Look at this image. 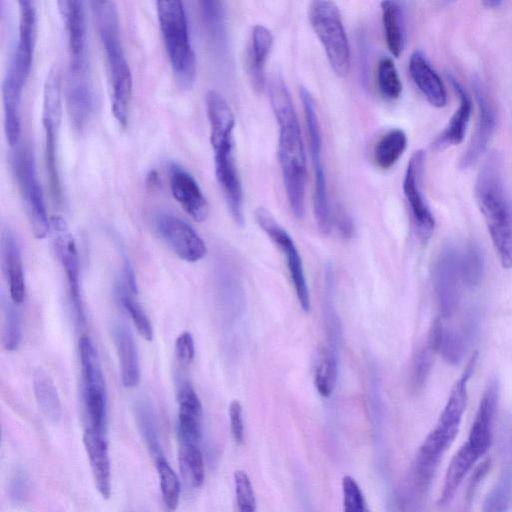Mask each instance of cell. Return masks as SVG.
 <instances>
[{
  "label": "cell",
  "instance_id": "22",
  "mask_svg": "<svg viewBox=\"0 0 512 512\" xmlns=\"http://www.w3.org/2000/svg\"><path fill=\"white\" fill-rule=\"evenodd\" d=\"M177 432L180 443L197 444L202 433V405L193 386L181 381L177 387Z\"/></svg>",
  "mask_w": 512,
  "mask_h": 512
},
{
  "label": "cell",
  "instance_id": "6",
  "mask_svg": "<svg viewBox=\"0 0 512 512\" xmlns=\"http://www.w3.org/2000/svg\"><path fill=\"white\" fill-rule=\"evenodd\" d=\"M156 10L173 73L182 87H191L196 78L197 62L183 3L178 0L157 1Z\"/></svg>",
  "mask_w": 512,
  "mask_h": 512
},
{
  "label": "cell",
  "instance_id": "18",
  "mask_svg": "<svg viewBox=\"0 0 512 512\" xmlns=\"http://www.w3.org/2000/svg\"><path fill=\"white\" fill-rule=\"evenodd\" d=\"M472 87L478 106V118L471 142L460 160V167L468 169L485 153L495 131L496 112L486 88L478 76L472 78Z\"/></svg>",
  "mask_w": 512,
  "mask_h": 512
},
{
  "label": "cell",
  "instance_id": "33",
  "mask_svg": "<svg viewBox=\"0 0 512 512\" xmlns=\"http://www.w3.org/2000/svg\"><path fill=\"white\" fill-rule=\"evenodd\" d=\"M473 318L459 328L443 327L438 353L452 365L458 364L465 353L473 330Z\"/></svg>",
  "mask_w": 512,
  "mask_h": 512
},
{
  "label": "cell",
  "instance_id": "4",
  "mask_svg": "<svg viewBox=\"0 0 512 512\" xmlns=\"http://www.w3.org/2000/svg\"><path fill=\"white\" fill-rule=\"evenodd\" d=\"M90 5L106 59L111 84L112 113L117 122L126 127L133 79L121 41L117 6L112 1H92Z\"/></svg>",
  "mask_w": 512,
  "mask_h": 512
},
{
  "label": "cell",
  "instance_id": "24",
  "mask_svg": "<svg viewBox=\"0 0 512 512\" xmlns=\"http://www.w3.org/2000/svg\"><path fill=\"white\" fill-rule=\"evenodd\" d=\"M66 99L73 126L78 130L84 128L95 107V93L90 75L68 76Z\"/></svg>",
  "mask_w": 512,
  "mask_h": 512
},
{
  "label": "cell",
  "instance_id": "51",
  "mask_svg": "<svg viewBox=\"0 0 512 512\" xmlns=\"http://www.w3.org/2000/svg\"><path fill=\"white\" fill-rule=\"evenodd\" d=\"M338 226H339V229H341L342 233L345 236L351 235V233L353 231V223L347 214L341 213L338 216Z\"/></svg>",
  "mask_w": 512,
  "mask_h": 512
},
{
  "label": "cell",
  "instance_id": "48",
  "mask_svg": "<svg viewBox=\"0 0 512 512\" xmlns=\"http://www.w3.org/2000/svg\"><path fill=\"white\" fill-rule=\"evenodd\" d=\"M175 355L177 362L183 366L188 367L195 355V346L192 335L188 332H182L175 342Z\"/></svg>",
  "mask_w": 512,
  "mask_h": 512
},
{
  "label": "cell",
  "instance_id": "38",
  "mask_svg": "<svg viewBox=\"0 0 512 512\" xmlns=\"http://www.w3.org/2000/svg\"><path fill=\"white\" fill-rule=\"evenodd\" d=\"M512 502V460L506 464L495 486L487 494L483 512H508Z\"/></svg>",
  "mask_w": 512,
  "mask_h": 512
},
{
  "label": "cell",
  "instance_id": "16",
  "mask_svg": "<svg viewBox=\"0 0 512 512\" xmlns=\"http://www.w3.org/2000/svg\"><path fill=\"white\" fill-rule=\"evenodd\" d=\"M153 223L158 235L180 259L193 263L205 257V242L182 219L172 214L158 213L154 216Z\"/></svg>",
  "mask_w": 512,
  "mask_h": 512
},
{
  "label": "cell",
  "instance_id": "8",
  "mask_svg": "<svg viewBox=\"0 0 512 512\" xmlns=\"http://www.w3.org/2000/svg\"><path fill=\"white\" fill-rule=\"evenodd\" d=\"M12 168L32 233L35 238L43 239L50 231V220L38 177L35 155L29 146L17 150L12 160Z\"/></svg>",
  "mask_w": 512,
  "mask_h": 512
},
{
  "label": "cell",
  "instance_id": "29",
  "mask_svg": "<svg viewBox=\"0 0 512 512\" xmlns=\"http://www.w3.org/2000/svg\"><path fill=\"white\" fill-rule=\"evenodd\" d=\"M273 35L263 25H255L252 29L249 52V75L255 90L265 89V65L273 47Z\"/></svg>",
  "mask_w": 512,
  "mask_h": 512
},
{
  "label": "cell",
  "instance_id": "21",
  "mask_svg": "<svg viewBox=\"0 0 512 512\" xmlns=\"http://www.w3.org/2000/svg\"><path fill=\"white\" fill-rule=\"evenodd\" d=\"M169 187L174 199L194 220L201 222L208 215V202L195 178L177 163L168 165Z\"/></svg>",
  "mask_w": 512,
  "mask_h": 512
},
{
  "label": "cell",
  "instance_id": "10",
  "mask_svg": "<svg viewBox=\"0 0 512 512\" xmlns=\"http://www.w3.org/2000/svg\"><path fill=\"white\" fill-rule=\"evenodd\" d=\"M62 96L59 72L49 70L43 86L42 125L45 135V167L51 193L60 201L62 185L57 161V143L62 114Z\"/></svg>",
  "mask_w": 512,
  "mask_h": 512
},
{
  "label": "cell",
  "instance_id": "15",
  "mask_svg": "<svg viewBox=\"0 0 512 512\" xmlns=\"http://www.w3.org/2000/svg\"><path fill=\"white\" fill-rule=\"evenodd\" d=\"M67 34L68 76L90 75L87 63V30L84 3L77 0L57 2Z\"/></svg>",
  "mask_w": 512,
  "mask_h": 512
},
{
  "label": "cell",
  "instance_id": "27",
  "mask_svg": "<svg viewBox=\"0 0 512 512\" xmlns=\"http://www.w3.org/2000/svg\"><path fill=\"white\" fill-rule=\"evenodd\" d=\"M113 338L119 358L121 381L127 388L136 387L140 383L141 370L134 337L125 324L116 323L113 327Z\"/></svg>",
  "mask_w": 512,
  "mask_h": 512
},
{
  "label": "cell",
  "instance_id": "37",
  "mask_svg": "<svg viewBox=\"0 0 512 512\" xmlns=\"http://www.w3.org/2000/svg\"><path fill=\"white\" fill-rule=\"evenodd\" d=\"M178 460L182 476L186 481L195 488L201 487L205 479V465L197 444L181 443Z\"/></svg>",
  "mask_w": 512,
  "mask_h": 512
},
{
  "label": "cell",
  "instance_id": "20",
  "mask_svg": "<svg viewBox=\"0 0 512 512\" xmlns=\"http://www.w3.org/2000/svg\"><path fill=\"white\" fill-rule=\"evenodd\" d=\"M498 399L499 385L496 380H492L482 395L468 438L464 443L479 459L488 452L492 444Z\"/></svg>",
  "mask_w": 512,
  "mask_h": 512
},
{
  "label": "cell",
  "instance_id": "28",
  "mask_svg": "<svg viewBox=\"0 0 512 512\" xmlns=\"http://www.w3.org/2000/svg\"><path fill=\"white\" fill-rule=\"evenodd\" d=\"M2 257L11 301L15 305L21 304L26 292L23 262L19 243L10 229H6L2 235Z\"/></svg>",
  "mask_w": 512,
  "mask_h": 512
},
{
  "label": "cell",
  "instance_id": "41",
  "mask_svg": "<svg viewBox=\"0 0 512 512\" xmlns=\"http://www.w3.org/2000/svg\"><path fill=\"white\" fill-rule=\"evenodd\" d=\"M459 258L464 286H478L484 274V258L479 247L469 244L461 254L459 253Z\"/></svg>",
  "mask_w": 512,
  "mask_h": 512
},
{
  "label": "cell",
  "instance_id": "9",
  "mask_svg": "<svg viewBox=\"0 0 512 512\" xmlns=\"http://www.w3.org/2000/svg\"><path fill=\"white\" fill-rule=\"evenodd\" d=\"M309 137L311 163L314 172V214L318 229L328 234L332 226L325 169L322 160V138L315 101L305 87L299 89Z\"/></svg>",
  "mask_w": 512,
  "mask_h": 512
},
{
  "label": "cell",
  "instance_id": "1",
  "mask_svg": "<svg viewBox=\"0 0 512 512\" xmlns=\"http://www.w3.org/2000/svg\"><path fill=\"white\" fill-rule=\"evenodd\" d=\"M269 99L278 129V158L289 207L301 219L305 213L307 180L305 149L289 90L279 73L269 83Z\"/></svg>",
  "mask_w": 512,
  "mask_h": 512
},
{
  "label": "cell",
  "instance_id": "31",
  "mask_svg": "<svg viewBox=\"0 0 512 512\" xmlns=\"http://www.w3.org/2000/svg\"><path fill=\"white\" fill-rule=\"evenodd\" d=\"M33 389L37 404L44 416L58 422L62 416V405L53 379L43 368L33 374Z\"/></svg>",
  "mask_w": 512,
  "mask_h": 512
},
{
  "label": "cell",
  "instance_id": "49",
  "mask_svg": "<svg viewBox=\"0 0 512 512\" xmlns=\"http://www.w3.org/2000/svg\"><path fill=\"white\" fill-rule=\"evenodd\" d=\"M242 406L238 400H233L229 405L230 429L234 441L241 444L244 439V423Z\"/></svg>",
  "mask_w": 512,
  "mask_h": 512
},
{
  "label": "cell",
  "instance_id": "14",
  "mask_svg": "<svg viewBox=\"0 0 512 512\" xmlns=\"http://www.w3.org/2000/svg\"><path fill=\"white\" fill-rule=\"evenodd\" d=\"M424 166V151H415L410 157L406 168L403 179V192L410 207L416 234L420 241L425 243L433 234L435 220L422 192Z\"/></svg>",
  "mask_w": 512,
  "mask_h": 512
},
{
  "label": "cell",
  "instance_id": "19",
  "mask_svg": "<svg viewBox=\"0 0 512 512\" xmlns=\"http://www.w3.org/2000/svg\"><path fill=\"white\" fill-rule=\"evenodd\" d=\"M83 406L85 430L105 433L107 420V397L101 364L90 361L82 365Z\"/></svg>",
  "mask_w": 512,
  "mask_h": 512
},
{
  "label": "cell",
  "instance_id": "46",
  "mask_svg": "<svg viewBox=\"0 0 512 512\" xmlns=\"http://www.w3.org/2000/svg\"><path fill=\"white\" fill-rule=\"evenodd\" d=\"M435 353L427 344L416 352L411 369V385L413 389H420L426 382L432 368Z\"/></svg>",
  "mask_w": 512,
  "mask_h": 512
},
{
  "label": "cell",
  "instance_id": "11",
  "mask_svg": "<svg viewBox=\"0 0 512 512\" xmlns=\"http://www.w3.org/2000/svg\"><path fill=\"white\" fill-rule=\"evenodd\" d=\"M19 6L18 38L5 72L2 87L21 93L30 74L37 35L35 3L21 0Z\"/></svg>",
  "mask_w": 512,
  "mask_h": 512
},
{
  "label": "cell",
  "instance_id": "26",
  "mask_svg": "<svg viewBox=\"0 0 512 512\" xmlns=\"http://www.w3.org/2000/svg\"><path fill=\"white\" fill-rule=\"evenodd\" d=\"M408 68L413 82L426 100L436 108L444 107L447 102L445 86L421 51L410 55Z\"/></svg>",
  "mask_w": 512,
  "mask_h": 512
},
{
  "label": "cell",
  "instance_id": "32",
  "mask_svg": "<svg viewBox=\"0 0 512 512\" xmlns=\"http://www.w3.org/2000/svg\"><path fill=\"white\" fill-rule=\"evenodd\" d=\"M382 23L386 45L394 57H399L404 46L403 11L397 1L381 2Z\"/></svg>",
  "mask_w": 512,
  "mask_h": 512
},
{
  "label": "cell",
  "instance_id": "50",
  "mask_svg": "<svg viewBox=\"0 0 512 512\" xmlns=\"http://www.w3.org/2000/svg\"><path fill=\"white\" fill-rule=\"evenodd\" d=\"M28 490V478L24 471L18 470L10 481L9 493L15 503L24 500Z\"/></svg>",
  "mask_w": 512,
  "mask_h": 512
},
{
  "label": "cell",
  "instance_id": "2",
  "mask_svg": "<svg viewBox=\"0 0 512 512\" xmlns=\"http://www.w3.org/2000/svg\"><path fill=\"white\" fill-rule=\"evenodd\" d=\"M205 103L211 129L210 142L214 151L216 179L233 220L242 226L243 189L234 155V114L225 98L215 90L207 92Z\"/></svg>",
  "mask_w": 512,
  "mask_h": 512
},
{
  "label": "cell",
  "instance_id": "47",
  "mask_svg": "<svg viewBox=\"0 0 512 512\" xmlns=\"http://www.w3.org/2000/svg\"><path fill=\"white\" fill-rule=\"evenodd\" d=\"M342 495L343 512H369L358 483L349 475L342 479Z\"/></svg>",
  "mask_w": 512,
  "mask_h": 512
},
{
  "label": "cell",
  "instance_id": "52",
  "mask_svg": "<svg viewBox=\"0 0 512 512\" xmlns=\"http://www.w3.org/2000/svg\"><path fill=\"white\" fill-rule=\"evenodd\" d=\"M483 4L488 8L497 7L501 4L500 1H484Z\"/></svg>",
  "mask_w": 512,
  "mask_h": 512
},
{
  "label": "cell",
  "instance_id": "42",
  "mask_svg": "<svg viewBox=\"0 0 512 512\" xmlns=\"http://www.w3.org/2000/svg\"><path fill=\"white\" fill-rule=\"evenodd\" d=\"M377 83L381 95L387 100H395L402 93V82L392 59L384 57L377 68Z\"/></svg>",
  "mask_w": 512,
  "mask_h": 512
},
{
  "label": "cell",
  "instance_id": "3",
  "mask_svg": "<svg viewBox=\"0 0 512 512\" xmlns=\"http://www.w3.org/2000/svg\"><path fill=\"white\" fill-rule=\"evenodd\" d=\"M475 197L501 265L512 268V198L498 153H491L475 182Z\"/></svg>",
  "mask_w": 512,
  "mask_h": 512
},
{
  "label": "cell",
  "instance_id": "45",
  "mask_svg": "<svg viewBox=\"0 0 512 512\" xmlns=\"http://www.w3.org/2000/svg\"><path fill=\"white\" fill-rule=\"evenodd\" d=\"M237 512H257L256 498L248 475L237 470L234 473Z\"/></svg>",
  "mask_w": 512,
  "mask_h": 512
},
{
  "label": "cell",
  "instance_id": "36",
  "mask_svg": "<svg viewBox=\"0 0 512 512\" xmlns=\"http://www.w3.org/2000/svg\"><path fill=\"white\" fill-rule=\"evenodd\" d=\"M338 375L337 352L330 347L319 351L314 374V385L323 397H329L336 385Z\"/></svg>",
  "mask_w": 512,
  "mask_h": 512
},
{
  "label": "cell",
  "instance_id": "13",
  "mask_svg": "<svg viewBox=\"0 0 512 512\" xmlns=\"http://www.w3.org/2000/svg\"><path fill=\"white\" fill-rule=\"evenodd\" d=\"M255 219L259 227L285 254L288 270L293 282L298 301L302 309H310V295L303 270V264L298 250L287 231L276 221L273 215L264 207L255 210Z\"/></svg>",
  "mask_w": 512,
  "mask_h": 512
},
{
  "label": "cell",
  "instance_id": "35",
  "mask_svg": "<svg viewBox=\"0 0 512 512\" xmlns=\"http://www.w3.org/2000/svg\"><path fill=\"white\" fill-rule=\"evenodd\" d=\"M135 415L139 430L155 462L164 458L157 420L151 403L144 399L138 401L135 405Z\"/></svg>",
  "mask_w": 512,
  "mask_h": 512
},
{
  "label": "cell",
  "instance_id": "43",
  "mask_svg": "<svg viewBox=\"0 0 512 512\" xmlns=\"http://www.w3.org/2000/svg\"><path fill=\"white\" fill-rule=\"evenodd\" d=\"M15 304L3 303V346L7 351H15L22 340L21 320Z\"/></svg>",
  "mask_w": 512,
  "mask_h": 512
},
{
  "label": "cell",
  "instance_id": "5",
  "mask_svg": "<svg viewBox=\"0 0 512 512\" xmlns=\"http://www.w3.org/2000/svg\"><path fill=\"white\" fill-rule=\"evenodd\" d=\"M474 354L455 382L447 402L433 429L420 445L415 458V472L419 483L426 487L444 453L456 438L467 403V386L476 364Z\"/></svg>",
  "mask_w": 512,
  "mask_h": 512
},
{
  "label": "cell",
  "instance_id": "30",
  "mask_svg": "<svg viewBox=\"0 0 512 512\" xmlns=\"http://www.w3.org/2000/svg\"><path fill=\"white\" fill-rule=\"evenodd\" d=\"M199 9L202 23L214 50L225 54L227 50V29L225 11L220 1H200Z\"/></svg>",
  "mask_w": 512,
  "mask_h": 512
},
{
  "label": "cell",
  "instance_id": "17",
  "mask_svg": "<svg viewBox=\"0 0 512 512\" xmlns=\"http://www.w3.org/2000/svg\"><path fill=\"white\" fill-rule=\"evenodd\" d=\"M50 230L53 234L54 252L66 274L71 302L81 320L84 315L80 292L79 257L75 240L62 217L55 216L50 219Z\"/></svg>",
  "mask_w": 512,
  "mask_h": 512
},
{
  "label": "cell",
  "instance_id": "7",
  "mask_svg": "<svg viewBox=\"0 0 512 512\" xmlns=\"http://www.w3.org/2000/svg\"><path fill=\"white\" fill-rule=\"evenodd\" d=\"M310 25L321 42L334 73L345 77L350 70L348 38L340 11L333 1L315 0L308 9Z\"/></svg>",
  "mask_w": 512,
  "mask_h": 512
},
{
  "label": "cell",
  "instance_id": "40",
  "mask_svg": "<svg viewBox=\"0 0 512 512\" xmlns=\"http://www.w3.org/2000/svg\"><path fill=\"white\" fill-rule=\"evenodd\" d=\"M156 469L159 478L163 504L167 511L177 509L180 499V481L165 458L156 461Z\"/></svg>",
  "mask_w": 512,
  "mask_h": 512
},
{
  "label": "cell",
  "instance_id": "25",
  "mask_svg": "<svg viewBox=\"0 0 512 512\" xmlns=\"http://www.w3.org/2000/svg\"><path fill=\"white\" fill-rule=\"evenodd\" d=\"M448 79L458 95L459 105L447 126L433 141L432 147L434 150H443L462 142L472 111V102L467 91L454 76L449 75Z\"/></svg>",
  "mask_w": 512,
  "mask_h": 512
},
{
  "label": "cell",
  "instance_id": "34",
  "mask_svg": "<svg viewBox=\"0 0 512 512\" xmlns=\"http://www.w3.org/2000/svg\"><path fill=\"white\" fill-rule=\"evenodd\" d=\"M407 147L406 133L395 128L384 134L374 148V162L380 169L393 167Z\"/></svg>",
  "mask_w": 512,
  "mask_h": 512
},
{
  "label": "cell",
  "instance_id": "12",
  "mask_svg": "<svg viewBox=\"0 0 512 512\" xmlns=\"http://www.w3.org/2000/svg\"><path fill=\"white\" fill-rule=\"evenodd\" d=\"M432 280L440 318L449 319L458 309L464 287L459 253L452 245L445 246L438 254Z\"/></svg>",
  "mask_w": 512,
  "mask_h": 512
},
{
  "label": "cell",
  "instance_id": "44",
  "mask_svg": "<svg viewBox=\"0 0 512 512\" xmlns=\"http://www.w3.org/2000/svg\"><path fill=\"white\" fill-rule=\"evenodd\" d=\"M118 294L139 334L147 341H151L153 338L151 323L140 304L133 298V293L127 287H121L118 289Z\"/></svg>",
  "mask_w": 512,
  "mask_h": 512
},
{
  "label": "cell",
  "instance_id": "39",
  "mask_svg": "<svg viewBox=\"0 0 512 512\" xmlns=\"http://www.w3.org/2000/svg\"><path fill=\"white\" fill-rule=\"evenodd\" d=\"M330 268L325 272V287H324V320L326 325L327 336L329 338V347L337 352L339 343L341 341V324L339 316L334 307L333 301V277Z\"/></svg>",
  "mask_w": 512,
  "mask_h": 512
},
{
  "label": "cell",
  "instance_id": "23",
  "mask_svg": "<svg viewBox=\"0 0 512 512\" xmlns=\"http://www.w3.org/2000/svg\"><path fill=\"white\" fill-rule=\"evenodd\" d=\"M83 444L89 459L95 487L104 499L111 496V468L104 434L85 430Z\"/></svg>",
  "mask_w": 512,
  "mask_h": 512
}]
</instances>
